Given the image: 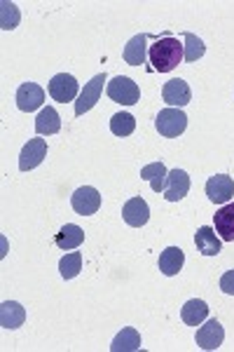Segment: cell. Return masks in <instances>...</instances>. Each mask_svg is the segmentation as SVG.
Returning <instances> with one entry per match:
<instances>
[{
	"mask_svg": "<svg viewBox=\"0 0 234 352\" xmlns=\"http://www.w3.org/2000/svg\"><path fill=\"white\" fill-rule=\"evenodd\" d=\"M183 263H185V254H183L180 247H167L162 254H159V270H162V275H167V277L178 275Z\"/></svg>",
	"mask_w": 234,
	"mask_h": 352,
	"instance_id": "obj_18",
	"label": "cell"
},
{
	"mask_svg": "<svg viewBox=\"0 0 234 352\" xmlns=\"http://www.w3.org/2000/svg\"><path fill=\"white\" fill-rule=\"evenodd\" d=\"M124 61H127L129 66H141L145 64L148 59V36L145 33H139V36H134L131 41L124 45Z\"/></svg>",
	"mask_w": 234,
	"mask_h": 352,
	"instance_id": "obj_17",
	"label": "cell"
},
{
	"mask_svg": "<svg viewBox=\"0 0 234 352\" xmlns=\"http://www.w3.org/2000/svg\"><path fill=\"white\" fill-rule=\"evenodd\" d=\"M167 167H164V162H150L145 164L143 169H141V179L148 181L150 184V188L155 192H164V186H167Z\"/></svg>",
	"mask_w": 234,
	"mask_h": 352,
	"instance_id": "obj_23",
	"label": "cell"
},
{
	"mask_svg": "<svg viewBox=\"0 0 234 352\" xmlns=\"http://www.w3.org/2000/svg\"><path fill=\"white\" fill-rule=\"evenodd\" d=\"M180 317H183V322L185 324H190V327H199L204 320L209 317V305H207V300H202V298H190L185 305L180 308Z\"/></svg>",
	"mask_w": 234,
	"mask_h": 352,
	"instance_id": "obj_19",
	"label": "cell"
},
{
	"mask_svg": "<svg viewBox=\"0 0 234 352\" xmlns=\"http://www.w3.org/2000/svg\"><path fill=\"white\" fill-rule=\"evenodd\" d=\"M106 92H108V96H110L113 101H115V104H122V106H134V104H139V101H141L139 85H136L127 76L113 78V80L108 82Z\"/></svg>",
	"mask_w": 234,
	"mask_h": 352,
	"instance_id": "obj_2",
	"label": "cell"
},
{
	"mask_svg": "<svg viewBox=\"0 0 234 352\" xmlns=\"http://www.w3.org/2000/svg\"><path fill=\"white\" fill-rule=\"evenodd\" d=\"M106 73H99V76H94L89 82H84V89L80 92L78 101H75V116H84L87 111L94 109L96 104H99L101 94H104V85H106Z\"/></svg>",
	"mask_w": 234,
	"mask_h": 352,
	"instance_id": "obj_4",
	"label": "cell"
},
{
	"mask_svg": "<svg viewBox=\"0 0 234 352\" xmlns=\"http://www.w3.org/2000/svg\"><path fill=\"white\" fill-rule=\"evenodd\" d=\"M45 104V89L36 82H24L16 89V106L24 113H33L38 109H43Z\"/></svg>",
	"mask_w": 234,
	"mask_h": 352,
	"instance_id": "obj_8",
	"label": "cell"
},
{
	"mask_svg": "<svg viewBox=\"0 0 234 352\" xmlns=\"http://www.w3.org/2000/svg\"><path fill=\"white\" fill-rule=\"evenodd\" d=\"M61 129V118L59 113H56V109H52V106H47V109H43L38 113L36 118V132L40 136H52Z\"/></svg>",
	"mask_w": 234,
	"mask_h": 352,
	"instance_id": "obj_22",
	"label": "cell"
},
{
	"mask_svg": "<svg viewBox=\"0 0 234 352\" xmlns=\"http://www.w3.org/2000/svg\"><path fill=\"white\" fill-rule=\"evenodd\" d=\"M54 242H56V247H59V249L71 252V249H78L80 244L84 242V230L80 228V226H75V223H66L64 228L56 232Z\"/></svg>",
	"mask_w": 234,
	"mask_h": 352,
	"instance_id": "obj_20",
	"label": "cell"
},
{
	"mask_svg": "<svg viewBox=\"0 0 234 352\" xmlns=\"http://www.w3.org/2000/svg\"><path fill=\"white\" fill-rule=\"evenodd\" d=\"M26 322V310L16 300H3L0 303V327L3 329H19Z\"/></svg>",
	"mask_w": 234,
	"mask_h": 352,
	"instance_id": "obj_16",
	"label": "cell"
},
{
	"mask_svg": "<svg viewBox=\"0 0 234 352\" xmlns=\"http://www.w3.org/2000/svg\"><path fill=\"white\" fill-rule=\"evenodd\" d=\"M47 157V141L45 139H31L19 153V169L21 172H31L40 162Z\"/></svg>",
	"mask_w": 234,
	"mask_h": 352,
	"instance_id": "obj_10",
	"label": "cell"
},
{
	"mask_svg": "<svg viewBox=\"0 0 234 352\" xmlns=\"http://www.w3.org/2000/svg\"><path fill=\"white\" fill-rule=\"evenodd\" d=\"M80 270H82V254L80 252L66 254V256L59 261V272H61L64 280H73V277H78Z\"/></svg>",
	"mask_w": 234,
	"mask_h": 352,
	"instance_id": "obj_25",
	"label": "cell"
},
{
	"mask_svg": "<svg viewBox=\"0 0 234 352\" xmlns=\"http://www.w3.org/2000/svg\"><path fill=\"white\" fill-rule=\"evenodd\" d=\"M207 195L213 204H227L234 195V181L227 174H215L207 181Z\"/></svg>",
	"mask_w": 234,
	"mask_h": 352,
	"instance_id": "obj_9",
	"label": "cell"
},
{
	"mask_svg": "<svg viewBox=\"0 0 234 352\" xmlns=\"http://www.w3.org/2000/svg\"><path fill=\"white\" fill-rule=\"evenodd\" d=\"M195 340L202 350H218L222 340H225V329H222L218 320H209L207 324L197 329Z\"/></svg>",
	"mask_w": 234,
	"mask_h": 352,
	"instance_id": "obj_11",
	"label": "cell"
},
{
	"mask_svg": "<svg viewBox=\"0 0 234 352\" xmlns=\"http://www.w3.org/2000/svg\"><path fill=\"white\" fill-rule=\"evenodd\" d=\"M213 228L218 232L220 240L234 242V202H227L215 212L213 217Z\"/></svg>",
	"mask_w": 234,
	"mask_h": 352,
	"instance_id": "obj_14",
	"label": "cell"
},
{
	"mask_svg": "<svg viewBox=\"0 0 234 352\" xmlns=\"http://www.w3.org/2000/svg\"><path fill=\"white\" fill-rule=\"evenodd\" d=\"M183 56H185V45L174 36L159 38V41L155 45H150V50H148V59H150V64H152V71H159V73L174 71L183 61Z\"/></svg>",
	"mask_w": 234,
	"mask_h": 352,
	"instance_id": "obj_1",
	"label": "cell"
},
{
	"mask_svg": "<svg viewBox=\"0 0 234 352\" xmlns=\"http://www.w3.org/2000/svg\"><path fill=\"white\" fill-rule=\"evenodd\" d=\"M19 19H21V14H19V10H16V5L3 0V3H0V28H3V31H12V28L19 26Z\"/></svg>",
	"mask_w": 234,
	"mask_h": 352,
	"instance_id": "obj_27",
	"label": "cell"
},
{
	"mask_svg": "<svg viewBox=\"0 0 234 352\" xmlns=\"http://www.w3.org/2000/svg\"><path fill=\"white\" fill-rule=\"evenodd\" d=\"M190 192V176L183 169H174L167 176V186H164V197L167 202H180L183 197Z\"/></svg>",
	"mask_w": 234,
	"mask_h": 352,
	"instance_id": "obj_13",
	"label": "cell"
},
{
	"mask_svg": "<svg viewBox=\"0 0 234 352\" xmlns=\"http://www.w3.org/2000/svg\"><path fill=\"white\" fill-rule=\"evenodd\" d=\"M183 41H185V56H183V59H185L187 64H192V61L202 59V56L207 54V45H204L202 38L195 36V33H185Z\"/></svg>",
	"mask_w": 234,
	"mask_h": 352,
	"instance_id": "obj_24",
	"label": "cell"
},
{
	"mask_svg": "<svg viewBox=\"0 0 234 352\" xmlns=\"http://www.w3.org/2000/svg\"><path fill=\"white\" fill-rule=\"evenodd\" d=\"M134 129H136V120L131 113H115L110 118V132L115 136H129L134 134Z\"/></svg>",
	"mask_w": 234,
	"mask_h": 352,
	"instance_id": "obj_26",
	"label": "cell"
},
{
	"mask_svg": "<svg viewBox=\"0 0 234 352\" xmlns=\"http://www.w3.org/2000/svg\"><path fill=\"white\" fill-rule=\"evenodd\" d=\"M71 204L80 217H91V214L99 212L101 195H99V190L91 188V186H82V188H78L75 192H73Z\"/></svg>",
	"mask_w": 234,
	"mask_h": 352,
	"instance_id": "obj_7",
	"label": "cell"
},
{
	"mask_svg": "<svg viewBox=\"0 0 234 352\" xmlns=\"http://www.w3.org/2000/svg\"><path fill=\"white\" fill-rule=\"evenodd\" d=\"M162 99L167 101L171 109H183V106H187L192 101V89H190V85H187L185 80L174 78V80L164 82Z\"/></svg>",
	"mask_w": 234,
	"mask_h": 352,
	"instance_id": "obj_6",
	"label": "cell"
},
{
	"mask_svg": "<svg viewBox=\"0 0 234 352\" xmlns=\"http://www.w3.org/2000/svg\"><path fill=\"white\" fill-rule=\"evenodd\" d=\"M110 350L113 352H136V350H141V333L136 331L134 327H124L122 331L113 338Z\"/></svg>",
	"mask_w": 234,
	"mask_h": 352,
	"instance_id": "obj_21",
	"label": "cell"
},
{
	"mask_svg": "<svg viewBox=\"0 0 234 352\" xmlns=\"http://www.w3.org/2000/svg\"><path fill=\"white\" fill-rule=\"evenodd\" d=\"M78 89H80V85L71 73H56L47 85L49 96H52L54 101H59V104H68V101L75 99Z\"/></svg>",
	"mask_w": 234,
	"mask_h": 352,
	"instance_id": "obj_5",
	"label": "cell"
},
{
	"mask_svg": "<svg viewBox=\"0 0 234 352\" xmlns=\"http://www.w3.org/2000/svg\"><path fill=\"white\" fill-rule=\"evenodd\" d=\"M122 219L131 228H141V226H145L148 219H150V207H148V202L143 197H131L122 207Z\"/></svg>",
	"mask_w": 234,
	"mask_h": 352,
	"instance_id": "obj_12",
	"label": "cell"
},
{
	"mask_svg": "<svg viewBox=\"0 0 234 352\" xmlns=\"http://www.w3.org/2000/svg\"><path fill=\"white\" fill-rule=\"evenodd\" d=\"M220 289L225 294H230V296H234V270H227L225 275L220 277Z\"/></svg>",
	"mask_w": 234,
	"mask_h": 352,
	"instance_id": "obj_28",
	"label": "cell"
},
{
	"mask_svg": "<svg viewBox=\"0 0 234 352\" xmlns=\"http://www.w3.org/2000/svg\"><path fill=\"white\" fill-rule=\"evenodd\" d=\"M155 127L167 139H176L187 129V116L180 109H171L169 106V109L159 111V116L155 118Z\"/></svg>",
	"mask_w": 234,
	"mask_h": 352,
	"instance_id": "obj_3",
	"label": "cell"
},
{
	"mask_svg": "<svg viewBox=\"0 0 234 352\" xmlns=\"http://www.w3.org/2000/svg\"><path fill=\"white\" fill-rule=\"evenodd\" d=\"M195 244H197L199 254H204V256H218L222 252L220 237L215 235V228H211V226H202V228L195 232Z\"/></svg>",
	"mask_w": 234,
	"mask_h": 352,
	"instance_id": "obj_15",
	"label": "cell"
}]
</instances>
